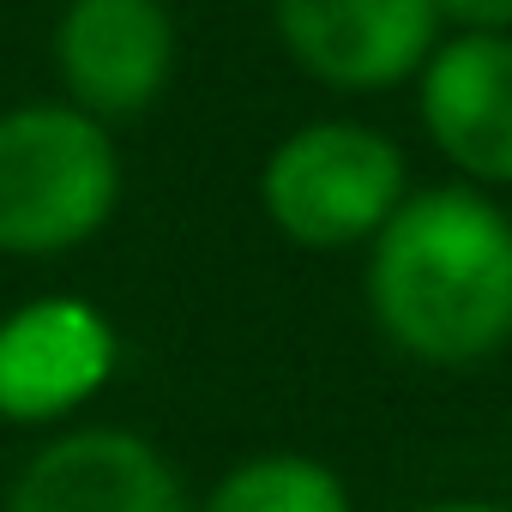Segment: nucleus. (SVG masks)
Returning <instances> with one entry per match:
<instances>
[{"label": "nucleus", "mask_w": 512, "mask_h": 512, "mask_svg": "<svg viewBox=\"0 0 512 512\" xmlns=\"http://www.w3.org/2000/svg\"><path fill=\"white\" fill-rule=\"evenodd\" d=\"M368 314L428 368H476L512 344V211L458 181L404 193L368 241Z\"/></svg>", "instance_id": "nucleus-1"}, {"label": "nucleus", "mask_w": 512, "mask_h": 512, "mask_svg": "<svg viewBox=\"0 0 512 512\" xmlns=\"http://www.w3.org/2000/svg\"><path fill=\"white\" fill-rule=\"evenodd\" d=\"M121 199L109 127L73 103H19L0 115V253L49 260L85 247Z\"/></svg>", "instance_id": "nucleus-2"}, {"label": "nucleus", "mask_w": 512, "mask_h": 512, "mask_svg": "<svg viewBox=\"0 0 512 512\" xmlns=\"http://www.w3.org/2000/svg\"><path fill=\"white\" fill-rule=\"evenodd\" d=\"M404 151L362 121H308L284 133L260 169V199L278 235L314 253L374 241L404 205Z\"/></svg>", "instance_id": "nucleus-3"}, {"label": "nucleus", "mask_w": 512, "mask_h": 512, "mask_svg": "<svg viewBox=\"0 0 512 512\" xmlns=\"http://www.w3.org/2000/svg\"><path fill=\"white\" fill-rule=\"evenodd\" d=\"M284 55L326 91H392L440 43L434 0H272Z\"/></svg>", "instance_id": "nucleus-4"}, {"label": "nucleus", "mask_w": 512, "mask_h": 512, "mask_svg": "<svg viewBox=\"0 0 512 512\" xmlns=\"http://www.w3.org/2000/svg\"><path fill=\"white\" fill-rule=\"evenodd\" d=\"M115 374V326L85 296H37L0 320V422L85 410Z\"/></svg>", "instance_id": "nucleus-5"}, {"label": "nucleus", "mask_w": 512, "mask_h": 512, "mask_svg": "<svg viewBox=\"0 0 512 512\" xmlns=\"http://www.w3.org/2000/svg\"><path fill=\"white\" fill-rule=\"evenodd\" d=\"M416 115L470 187H512V37L458 31L434 43L416 73Z\"/></svg>", "instance_id": "nucleus-6"}, {"label": "nucleus", "mask_w": 512, "mask_h": 512, "mask_svg": "<svg viewBox=\"0 0 512 512\" xmlns=\"http://www.w3.org/2000/svg\"><path fill=\"white\" fill-rule=\"evenodd\" d=\"M55 67L73 109L97 121L139 115L175 79V19L163 0H67Z\"/></svg>", "instance_id": "nucleus-7"}, {"label": "nucleus", "mask_w": 512, "mask_h": 512, "mask_svg": "<svg viewBox=\"0 0 512 512\" xmlns=\"http://www.w3.org/2000/svg\"><path fill=\"white\" fill-rule=\"evenodd\" d=\"M7 512H193L175 464L127 428L55 434L13 482Z\"/></svg>", "instance_id": "nucleus-8"}, {"label": "nucleus", "mask_w": 512, "mask_h": 512, "mask_svg": "<svg viewBox=\"0 0 512 512\" xmlns=\"http://www.w3.org/2000/svg\"><path fill=\"white\" fill-rule=\"evenodd\" d=\"M199 512H350V494L332 464L308 452H266L235 464Z\"/></svg>", "instance_id": "nucleus-9"}, {"label": "nucleus", "mask_w": 512, "mask_h": 512, "mask_svg": "<svg viewBox=\"0 0 512 512\" xmlns=\"http://www.w3.org/2000/svg\"><path fill=\"white\" fill-rule=\"evenodd\" d=\"M434 13L458 31H488V37H512V0H434Z\"/></svg>", "instance_id": "nucleus-10"}, {"label": "nucleus", "mask_w": 512, "mask_h": 512, "mask_svg": "<svg viewBox=\"0 0 512 512\" xmlns=\"http://www.w3.org/2000/svg\"><path fill=\"white\" fill-rule=\"evenodd\" d=\"M422 512H512L506 500H440V506H422Z\"/></svg>", "instance_id": "nucleus-11"}]
</instances>
